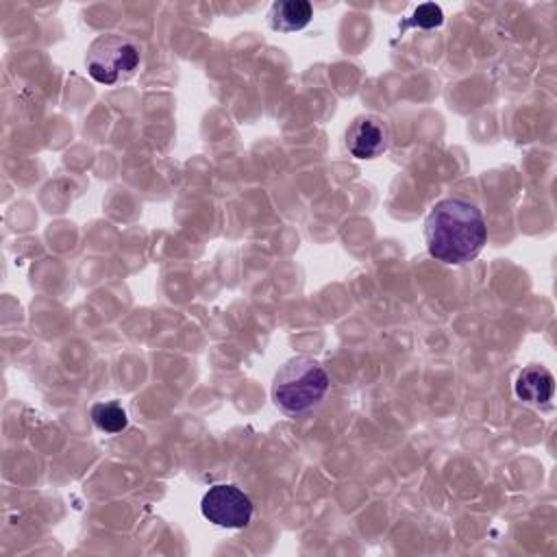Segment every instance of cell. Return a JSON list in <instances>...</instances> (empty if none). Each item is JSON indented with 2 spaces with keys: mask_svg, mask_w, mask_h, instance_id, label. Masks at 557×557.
<instances>
[{
  "mask_svg": "<svg viewBox=\"0 0 557 557\" xmlns=\"http://www.w3.org/2000/svg\"><path fill=\"white\" fill-rule=\"evenodd\" d=\"M424 242L431 257L461 265L472 261L487 242L483 211L466 198H444L433 205L424 220Z\"/></svg>",
  "mask_w": 557,
  "mask_h": 557,
  "instance_id": "1",
  "label": "cell"
},
{
  "mask_svg": "<svg viewBox=\"0 0 557 557\" xmlns=\"http://www.w3.org/2000/svg\"><path fill=\"white\" fill-rule=\"evenodd\" d=\"M329 385V374L320 361L298 355L276 370L272 379V400L287 416H300L326 396Z\"/></svg>",
  "mask_w": 557,
  "mask_h": 557,
  "instance_id": "2",
  "label": "cell"
},
{
  "mask_svg": "<svg viewBox=\"0 0 557 557\" xmlns=\"http://www.w3.org/2000/svg\"><path fill=\"white\" fill-rule=\"evenodd\" d=\"M141 61L139 44L122 33H107L94 39L87 50V74L100 85H117L131 78Z\"/></svg>",
  "mask_w": 557,
  "mask_h": 557,
  "instance_id": "3",
  "label": "cell"
},
{
  "mask_svg": "<svg viewBox=\"0 0 557 557\" xmlns=\"http://www.w3.org/2000/svg\"><path fill=\"white\" fill-rule=\"evenodd\" d=\"M200 511L215 527L244 529L252 518V500L233 483H215L205 492Z\"/></svg>",
  "mask_w": 557,
  "mask_h": 557,
  "instance_id": "4",
  "label": "cell"
},
{
  "mask_svg": "<svg viewBox=\"0 0 557 557\" xmlns=\"http://www.w3.org/2000/svg\"><path fill=\"white\" fill-rule=\"evenodd\" d=\"M392 139V131L385 117L374 113L357 115L346 128V148L355 159L381 157Z\"/></svg>",
  "mask_w": 557,
  "mask_h": 557,
  "instance_id": "5",
  "label": "cell"
},
{
  "mask_svg": "<svg viewBox=\"0 0 557 557\" xmlns=\"http://www.w3.org/2000/svg\"><path fill=\"white\" fill-rule=\"evenodd\" d=\"M513 392L522 403L540 407L553 398L555 379L544 366H529L516 376Z\"/></svg>",
  "mask_w": 557,
  "mask_h": 557,
  "instance_id": "6",
  "label": "cell"
},
{
  "mask_svg": "<svg viewBox=\"0 0 557 557\" xmlns=\"http://www.w3.org/2000/svg\"><path fill=\"white\" fill-rule=\"evenodd\" d=\"M313 17V7L307 0H278L270 7L268 22L278 33H294L305 28Z\"/></svg>",
  "mask_w": 557,
  "mask_h": 557,
  "instance_id": "7",
  "label": "cell"
},
{
  "mask_svg": "<svg viewBox=\"0 0 557 557\" xmlns=\"http://www.w3.org/2000/svg\"><path fill=\"white\" fill-rule=\"evenodd\" d=\"M89 413H91L94 424H96L100 431L111 433V435L124 431L126 424H128V416H126L124 407H122L120 403H115V400L96 403Z\"/></svg>",
  "mask_w": 557,
  "mask_h": 557,
  "instance_id": "8",
  "label": "cell"
},
{
  "mask_svg": "<svg viewBox=\"0 0 557 557\" xmlns=\"http://www.w3.org/2000/svg\"><path fill=\"white\" fill-rule=\"evenodd\" d=\"M442 20H444L442 9L437 4H431V2L420 4L411 15V24L418 26V28H435V26L442 24Z\"/></svg>",
  "mask_w": 557,
  "mask_h": 557,
  "instance_id": "9",
  "label": "cell"
}]
</instances>
